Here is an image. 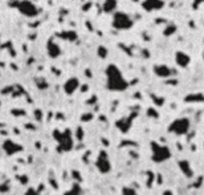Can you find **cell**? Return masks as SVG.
I'll return each instance as SVG.
<instances>
[{"instance_id":"25","label":"cell","mask_w":204,"mask_h":195,"mask_svg":"<svg viewBox=\"0 0 204 195\" xmlns=\"http://www.w3.org/2000/svg\"><path fill=\"white\" fill-rule=\"evenodd\" d=\"M151 98H152V101L155 102L156 105H158V106H160V105H163V102H164V100L163 98H159V96H151Z\"/></svg>"},{"instance_id":"22","label":"cell","mask_w":204,"mask_h":195,"mask_svg":"<svg viewBox=\"0 0 204 195\" xmlns=\"http://www.w3.org/2000/svg\"><path fill=\"white\" fill-rule=\"evenodd\" d=\"M122 194H125V195H135V194H137V191H135L134 189H131V187H123V189H122Z\"/></svg>"},{"instance_id":"13","label":"cell","mask_w":204,"mask_h":195,"mask_svg":"<svg viewBox=\"0 0 204 195\" xmlns=\"http://www.w3.org/2000/svg\"><path fill=\"white\" fill-rule=\"evenodd\" d=\"M175 61H176V64L179 65V67L185 68L188 64H190L191 59L187 53H184V52H176V53H175Z\"/></svg>"},{"instance_id":"6","label":"cell","mask_w":204,"mask_h":195,"mask_svg":"<svg viewBox=\"0 0 204 195\" xmlns=\"http://www.w3.org/2000/svg\"><path fill=\"white\" fill-rule=\"evenodd\" d=\"M12 6L16 7V8H17L19 11H20L21 14H23L24 16H26V17H36L37 15L40 14V9L37 8V7L34 6L32 1H29V0L16 1V3L12 4Z\"/></svg>"},{"instance_id":"15","label":"cell","mask_w":204,"mask_h":195,"mask_svg":"<svg viewBox=\"0 0 204 195\" xmlns=\"http://www.w3.org/2000/svg\"><path fill=\"white\" fill-rule=\"evenodd\" d=\"M179 167L187 178H192L193 176V171H192V168H191V165L188 161H184V159L179 161Z\"/></svg>"},{"instance_id":"7","label":"cell","mask_w":204,"mask_h":195,"mask_svg":"<svg viewBox=\"0 0 204 195\" xmlns=\"http://www.w3.org/2000/svg\"><path fill=\"white\" fill-rule=\"evenodd\" d=\"M95 167L98 168V171L102 174H107L111 168V165H110V161H109V157H107V153L106 151H101L99 155H98L97 161H95Z\"/></svg>"},{"instance_id":"18","label":"cell","mask_w":204,"mask_h":195,"mask_svg":"<svg viewBox=\"0 0 204 195\" xmlns=\"http://www.w3.org/2000/svg\"><path fill=\"white\" fill-rule=\"evenodd\" d=\"M185 102H204V94H190L184 98Z\"/></svg>"},{"instance_id":"29","label":"cell","mask_w":204,"mask_h":195,"mask_svg":"<svg viewBox=\"0 0 204 195\" xmlns=\"http://www.w3.org/2000/svg\"><path fill=\"white\" fill-rule=\"evenodd\" d=\"M93 118V113H86V114H84L81 117V121L82 122H87V121H90Z\"/></svg>"},{"instance_id":"38","label":"cell","mask_w":204,"mask_h":195,"mask_svg":"<svg viewBox=\"0 0 204 195\" xmlns=\"http://www.w3.org/2000/svg\"><path fill=\"white\" fill-rule=\"evenodd\" d=\"M95 101H97V97H95V96H93V98L87 100V104H94Z\"/></svg>"},{"instance_id":"14","label":"cell","mask_w":204,"mask_h":195,"mask_svg":"<svg viewBox=\"0 0 204 195\" xmlns=\"http://www.w3.org/2000/svg\"><path fill=\"white\" fill-rule=\"evenodd\" d=\"M154 73L158 77H170L171 76V69L167 65H155L154 67Z\"/></svg>"},{"instance_id":"24","label":"cell","mask_w":204,"mask_h":195,"mask_svg":"<svg viewBox=\"0 0 204 195\" xmlns=\"http://www.w3.org/2000/svg\"><path fill=\"white\" fill-rule=\"evenodd\" d=\"M147 115H150V117H154V118H158L159 117V113L155 110V108H148Z\"/></svg>"},{"instance_id":"35","label":"cell","mask_w":204,"mask_h":195,"mask_svg":"<svg viewBox=\"0 0 204 195\" xmlns=\"http://www.w3.org/2000/svg\"><path fill=\"white\" fill-rule=\"evenodd\" d=\"M9 190V186H8V183L5 182L3 186H0V192H5V191H8Z\"/></svg>"},{"instance_id":"8","label":"cell","mask_w":204,"mask_h":195,"mask_svg":"<svg viewBox=\"0 0 204 195\" xmlns=\"http://www.w3.org/2000/svg\"><path fill=\"white\" fill-rule=\"evenodd\" d=\"M135 115H137V113H131V114H130L129 117L119 118V120L115 122L117 128H118L119 130L122 131V133H127V130H129V129H130V126H131L132 121H134Z\"/></svg>"},{"instance_id":"17","label":"cell","mask_w":204,"mask_h":195,"mask_svg":"<svg viewBox=\"0 0 204 195\" xmlns=\"http://www.w3.org/2000/svg\"><path fill=\"white\" fill-rule=\"evenodd\" d=\"M115 8H117V0H105L102 4V11L106 12V14L115 11Z\"/></svg>"},{"instance_id":"12","label":"cell","mask_w":204,"mask_h":195,"mask_svg":"<svg viewBox=\"0 0 204 195\" xmlns=\"http://www.w3.org/2000/svg\"><path fill=\"white\" fill-rule=\"evenodd\" d=\"M47 49H48V54H49L52 59H56V57H58V56L61 54V48H60V45H58V44L56 43L53 39L48 40V43H47Z\"/></svg>"},{"instance_id":"1","label":"cell","mask_w":204,"mask_h":195,"mask_svg":"<svg viewBox=\"0 0 204 195\" xmlns=\"http://www.w3.org/2000/svg\"><path fill=\"white\" fill-rule=\"evenodd\" d=\"M106 86L111 92H123L129 88V82L123 77L121 69L114 64H109L105 70Z\"/></svg>"},{"instance_id":"40","label":"cell","mask_w":204,"mask_h":195,"mask_svg":"<svg viewBox=\"0 0 204 195\" xmlns=\"http://www.w3.org/2000/svg\"><path fill=\"white\" fill-rule=\"evenodd\" d=\"M131 1H134V3H138V1H139V0H131Z\"/></svg>"},{"instance_id":"36","label":"cell","mask_w":204,"mask_h":195,"mask_svg":"<svg viewBox=\"0 0 204 195\" xmlns=\"http://www.w3.org/2000/svg\"><path fill=\"white\" fill-rule=\"evenodd\" d=\"M17 178L20 179V181H21V183H23V184H25L26 182H28V176H26V175H23V176H17Z\"/></svg>"},{"instance_id":"26","label":"cell","mask_w":204,"mask_h":195,"mask_svg":"<svg viewBox=\"0 0 204 195\" xmlns=\"http://www.w3.org/2000/svg\"><path fill=\"white\" fill-rule=\"evenodd\" d=\"M154 179H155V175L150 171H147V187H151V183H152Z\"/></svg>"},{"instance_id":"33","label":"cell","mask_w":204,"mask_h":195,"mask_svg":"<svg viewBox=\"0 0 204 195\" xmlns=\"http://www.w3.org/2000/svg\"><path fill=\"white\" fill-rule=\"evenodd\" d=\"M72 175H73V178H76L78 182H81V181H82L81 175L78 174V171H77V170H73V171H72Z\"/></svg>"},{"instance_id":"30","label":"cell","mask_w":204,"mask_h":195,"mask_svg":"<svg viewBox=\"0 0 204 195\" xmlns=\"http://www.w3.org/2000/svg\"><path fill=\"white\" fill-rule=\"evenodd\" d=\"M76 138L78 139V141H82V138H84V130H82L81 128H77V134H76Z\"/></svg>"},{"instance_id":"19","label":"cell","mask_w":204,"mask_h":195,"mask_svg":"<svg viewBox=\"0 0 204 195\" xmlns=\"http://www.w3.org/2000/svg\"><path fill=\"white\" fill-rule=\"evenodd\" d=\"M97 53H98V56H99L101 59H105V57L107 56V49H106V47L99 45L98 47V49H97Z\"/></svg>"},{"instance_id":"21","label":"cell","mask_w":204,"mask_h":195,"mask_svg":"<svg viewBox=\"0 0 204 195\" xmlns=\"http://www.w3.org/2000/svg\"><path fill=\"white\" fill-rule=\"evenodd\" d=\"M36 84H37V88H40V89H47L48 88V82L44 80V78H39V80L36 81Z\"/></svg>"},{"instance_id":"20","label":"cell","mask_w":204,"mask_h":195,"mask_svg":"<svg viewBox=\"0 0 204 195\" xmlns=\"http://www.w3.org/2000/svg\"><path fill=\"white\" fill-rule=\"evenodd\" d=\"M79 192H81V187H79V184L78 183H74L73 187H72L69 191H66L65 194H79Z\"/></svg>"},{"instance_id":"34","label":"cell","mask_w":204,"mask_h":195,"mask_svg":"<svg viewBox=\"0 0 204 195\" xmlns=\"http://www.w3.org/2000/svg\"><path fill=\"white\" fill-rule=\"evenodd\" d=\"M92 6H93V4H92V1H87L86 4H84V6H82V11H84V12H86L89 8H92Z\"/></svg>"},{"instance_id":"2","label":"cell","mask_w":204,"mask_h":195,"mask_svg":"<svg viewBox=\"0 0 204 195\" xmlns=\"http://www.w3.org/2000/svg\"><path fill=\"white\" fill-rule=\"evenodd\" d=\"M53 137L58 142V151H69L73 147V139H72L70 130L65 131H53Z\"/></svg>"},{"instance_id":"11","label":"cell","mask_w":204,"mask_h":195,"mask_svg":"<svg viewBox=\"0 0 204 195\" xmlns=\"http://www.w3.org/2000/svg\"><path fill=\"white\" fill-rule=\"evenodd\" d=\"M79 86V81L77 77H70L69 80H66V82L64 84V92L66 94H73L74 92L78 89Z\"/></svg>"},{"instance_id":"23","label":"cell","mask_w":204,"mask_h":195,"mask_svg":"<svg viewBox=\"0 0 204 195\" xmlns=\"http://www.w3.org/2000/svg\"><path fill=\"white\" fill-rule=\"evenodd\" d=\"M175 31H176V27H175V25H168V27L164 29V35H166V36H170V35H172Z\"/></svg>"},{"instance_id":"41","label":"cell","mask_w":204,"mask_h":195,"mask_svg":"<svg viewBox=\"0 0 204 195\" xmlns=\"http://www.w3.org/2000/svg\"><path fill=\"white\" fill-rule=\"evenodd\" d=\"M0 106H1V102H0Z\"/></svg>"},{"instance_id":"37","label":"cell","mask_w":204,"mask_h":195,"mask_svg":"<svg viewBox=\"0 0 204 195\" xmlns=\"http://www.w3.org/2000/svg\"><path fill=\"white\" fill-rule=\"evenodd\" d=\"M85 75H86L87 78H90L93 76V73H92V70H90V69H86V70H85Z\"/></svg>"},{"instance_id":"16","label":"cell","mask_w":204,"mask_h":195,"mask_svg":"<svg viewBox=\"0 0 204 195\" xmlns=\"http://www.w3.org/2000/svg\"><path fill=\"white\" fill-rule=\"evenodd\" d=\"M57 37L62 39V40H66V41H76L77 40V33L74 31H64V32H58Z\"/></svg>"},{"instance_id":"42","label":"cell","mask_w":204,"mask_h":195,"mask_svg":"<svg viewBox=\"0 0 204 195\" xmlns=\"http://www.w3.org/2000/svg\"><path fill=\"white\" fill-rule=\"evenodd\" d=\"M203 56H204V54H203Z\"/></svg>"},{"instance_id":"39","label":"cell","mask_w":204,"mask_h":195,"mask_svg":"<svg viewBox=\"0 0 204 195\" xmlns=\"http://www.w3.org/2000/svg\"><path fill=\"white\" fill-rule=\"evenodd\" d=\"M87 89H89V85H86V84H85V85H82V88H81V92H86Z\"/></svg>"},{"instance_id":"28","label":"cell","mask_w":204,"mask_h":195,"mask_svg":"<svg viewBox=\"0 0 204 195\" xmlns=\"http://www.w3.org/2000/svg\"><path fill=\"white\" fill-rule=\"evenodd\" d=\"M11 113H12L13 115H17V117H20V115H25V112L21 109H12L11 110Z\"/></svg>"},{"instance_id":"31","label":"cell","mask_w":204,"mask_h":195,"mask_svg":"<svg viewBox=\"0 0 204 195\" xmlns=\"http://www.w3.org/2000/svg\"><path fill=\"white\" fill-rule=\"evenodd\" d=\"M25 194L26 195H37V194H40V192H39V190H36V189H28Z\"/></svg>"},{"instance_id":"32","label":"cell","mask_w":204,"mask_h":195,"mask_svg":"<svg viewBox=\"0 0 204 195\" xmlns=\"http://www.w3.org/2000/svg\"><path fill=\"white\" fill-rule=\"evenodd\" d=\"M34 117H36L37 121H41L42 120V112L41 110H34Z\"/></svg>"},{"instance_id":"9","label":"cell","mask_w":204,"mask_h":195,"mask_svg":"<svg viewBox=\"0 0 204 195\" xmlns=\"http://www.w3.org/2000/svg\"><path fill=\"white\" fill-rule=\"evenodd\" d=\"M142 7L147 12L158 11V9H162L164 7V1L163 0H145L142 3Z\"/></svg>"},{"instance_id":"5","label":"cell","mask_w":204,"mask_h":195,"mask_svg":"<svg viewBox=\"0 0 204 195\" xmlns=\"http://www.w3.org/2000/svg\"><path fill=\"white\" fill-rule=\"evenodd\" d=\"M190 130V120L185 117L178 118V120L172 121L168 126V131L176 135H184Z\"/></svg>"},{"instance_id":"27","label":"cell","mask_w":204,"mask_h":195,"mask_svg":"<svg viewBox=\"0 0 204 195\" xmlns=\"http://www.w3.org/2000/svg\"><path fill=\"white\" fill-rule=\"evenodd\" d=\"M13 90H15V86H7V88L1 89V94H9V93H13Z\"/></svg>"},{"instance_id":"3","label":"cell","mask_w":204,"mask_h":195,"mask_svg":"<svg viewBox=\"0 0 204 195\" xmlns=\"http://www.w3.org/2000/svg\"><path fill=\"white\" fill-rule=\"evenodd\" d=\"M113 27L115 29L119 31H126L130 29V28L134 25V22L132 19L126 14V12H114L113 15Z\"/></svg>"},{"instance_id":"4","label":"cell","mask_w":204,"mask_h":195,"mask_svg":"<svg viewBox=\"0 0 204 195\" xmlns=\"http://www.w3.org/2000/svg\"><path fill=\"white\" fill-rule=\"evenodd\" d=\"M151 151H152V161L156 163L164 162L171 158V151L168 147L159 145L158 142H151Z\"/></svg>"},{"instance_id":"10","label":"cell","mask_w":204,"mask_h":195,"mask_svg":"<svg viewBox=\"0 0 204 195\" xmlns=\"http://www.w3.org/2000/svg\"><path fill=\"white\" fill-rule=\"evenodd\" d=\"M3 149H4V151L7 153L8 155H13V154H16V153H20L21 150H23V146H21V145H17L16 142H13L12 139H7V141H4V143H3Z\"/></svg>"}]
</instances>
